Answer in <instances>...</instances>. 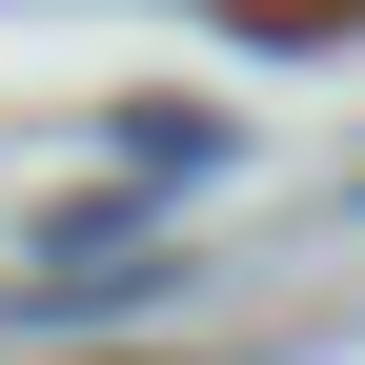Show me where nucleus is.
Masks as SVG:
<instances>
[{"label": "nucleus", "instance_id": "obj_1", "mask_svg": "<svg viewBox=\"0 0 365 365\" xmlns=\"http://www.w3.org/2000/svg\"><path fill=\"white\" fill-rule=\"evenodd\" d=\"M0 304H21V325H122V304H163V244H143V223H61V244H41L21 264V284H0Z\"/></svg>", "mask_w": 365, "mask_h": 365}]
</instances>
